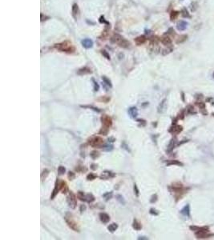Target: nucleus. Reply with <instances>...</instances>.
Masks as SVG:
<instances>
[{
	"instance_id": "1",
	"label": "nucleus",
	"mask_w": 214,
	"mask_h": 240,
	"mask_svg": "<svg viewBox=\"0 0 214 240\" xmlns=\"http://www.w3.org/2000/svg\"><path fill=\"white\" fill-rule=\"evenodd\" d=\"M55 47L57 50H60L63 52H67V53H72L75 51V48L73 46L71 45V43L69 42H63V43L55 44Z\"/></svg>"
},
{
	"instance_id": "2",
	"label": "nucleus",
	"mask_w": 214,
	"mask_h": 240,
	"mask_svg": "<svg viewBox=\"0 0 214 240\" xmlns=\"http://www.w3.org/2000/svg\"><path fill=\"white\" fill-rule=\"evenodd\" d=\"M64 219H65V221H66L67 224L68 225V227H69L71 229H72L75 231L80 232V228H79L78 223H76V222L73 219V217H72L71 214L67 213L66 215V216H65Z\"/></svg>"
},
{
	"instance_id": "3",
	"label": "nucleus",
	"mask_w": 214,
	"mask_h": 240,
	"mask_svg": "<svg viewBox=\"0 0 214 240\" xmlns=\"http://www.w3.org/2000/svg\"><path fill=\"white\" fill-rule=\"evenodd\" d=\"M88 142L90 146H92L93 147H98V148H101L104 145V140L100 136L92 137V138H90L89 139H88Z\"/></svg>"
},
{
	"instance_id": "4",
	"label": "nucleus",
	"mask_w": 214,
	"mask_h": 240,
	"mask_svg": "<svg viewBox=\"0 0 214 240\" xmlns=\"http://www.w3.org/2000/svg\"><path fill=\"white\" fill-rule=\"evenodd\" d=\"M112 41L113 43H117L120 47H124V48H127L129 47L130 43L129 42L127 41L126 39H124L122 36H120V35H114L112 36Z\"/></svg>"
},
{
	"instance_id": "5",
	"label": "nucleus",
	"mask_w": 214,
	"mask_h": 240,
	"mask_svg": "<svg viewBox=\"0 0 214 240\" xmlns=\"http://www.w3.org/2000/svg\"><path fill=\"white\" fill-rule=\"evenodd\" d=\"M67 204L68 206L72 209H75L77 205V200H76V196L73 192L69 193V195L67 198Z\"/></svg>"
},
{
	"instance_id": "6",
	"label": "nucleus",
	"mask_w": 214,
	"mask_h": 240,
	"mask_svg": "<svg viewBox=\"0 0 214 240\" xmlns=\"http://www.w3.org/2000/svg\"><path fill=\"white\" fill-rule=\"evenodd\" d=\"M101 122L103 123V126H105L107 128H110L112 125V119L111 117H109L107 114H104L101 116Z\"/></svg>"
},
{
	"instance_id": "7",
	"label": "nucleus",
	"mask_w": 214,
	"mask_h": 240,
	"mask_svg": "<svg viewBox=\"0 0 214 240\" xmlns=\"http://www.w3.org/2000/svg\"><path fill=\"white\" fill-rule=\"evenodd\" d=\"M59 191H60V181L57 179L56 182H55V188H54L53 191H52V194L51 195V199H53L57 195V194Z\"/></svg>"
},
{
	"instance_id": "8",
	"label": "nucleus",
	"mask_w": 214,
	"mask_h": 240,
	"mask_svg": "<svg viewBox=\"0 0 214 240\" xmlns=\"http://www.w3.org/2000/svg\"><path fill=\"white\" fill-rule=\"evenodd\" d=\"M208 232V231L206 229L205 230H199L198 231V232H197L196 233V235H197V237L198 238V239H205V238H209V236H212L213 235H209V234L207 233Z\"/></svg>"
},
{
	"instance_id": "9",
	"label": "nucleus",
	"mask_w": 214,
	"mask_h": 240,
	"mask_svg": "<svg viewBox=\"0 0 214 240\" xmlns=\"http://www.w3.org/2000/svg\"><path fill=\"white\" fill-rule=\"evenodd\" d=\"M115 176H116V174H115V173L112 172V171H105L101 175H100V179H109L111 178H114Z\"/></svg>"
},
{
	"instance_id": "10",
	"label": "nucleus",
	"mask_w": 214,
	"mask_h": 240,
	"mask_svg": "<svg viewBox=\"0 0 214 240\" xmlns=\"http://www.w3.org/2000/svg\"><path fill=\"white\" fill-rule=\"evenodd\" d=\"M128 114L130 115V117L132 118H136L137 115H138V110H137V108L136 106H132V107H130L128 109Z\"/></svg>"
},
{
	"instance_id": "11",
	"label": "nucleus",
	"mask_w": 214,
	"mask_h": 240,
	"mask_svg": "<svg viewBox=\"0 0 214 240\" xmlns=\"http://www.w3.org/2000/svg\"><path fill=\"white\" fill-rule=\"evenodd\" d=\"M187 27H188V23L184 21V20H181V21H180L179 23L176 24V28L180 31H185V30H186Z\"/></svg>"
},
{
	"instance_id": "12",
	"label": "nucleus",
	"mask_w": 214,
	"mask_h": 240,
	"mask_svg": "<svg viewBox=\"0 0 214 240\" xmlns=\"http://www.w3.org/2000/svg\"><path fill=\"white\" fill-rule=\"evenodd\" d=\"M100 219L103 223L106 224V223H109L110 221V216L106 213H100Z\"/></svg>"
},
{
	"instance_id": "13",
	"label": "nucleus",
	"mask_w": 214,
	"mask_h": 240,
	"mask_svg": "<svg viewBox=\"0 0 214 240\" xmlns=\"http://www.w3.org/2000/svg\"><path fill=\"white\" fill-rule=\"evenodd\" d=\"M182 130V126H179V125H175V126H172V127L169 129V132L172 133V134H178Z\"/></svg>"
},
{
	"instance_id": "14",
	"label": "nucleus",
	"mask_w": 214,
	"mask_h": 240,
	"mask_svg": "<svg viewBox=\"0 0 214 240\" xmlns=\"http://www.w3.org/2000/svg\"><path fill=\"white\" fill-rule=\"evenodd\" d=\"M82 44L85 48H91L93 46V42L90 39H85L82 41Z\"/></svg>"
},
{
	"instance_id": "15",
	"label": "nucleus",
	"mask_w": 214,
	"mask_h": 240,
	"mask_svg": "<svg viewBox=\"0 0 214 240\" xmlns=\"http://www.w3.org/2000/svg\"><path fill=\"white\" fill-rule=\"evenodd\" d=\"M60 191L63 194H66L68 191V187L65 181H60Z\"/></svg>"
},
{
	"instance_id": "16",
	"label": "nucleus",
	"mask_w": 214,
	"mask_h": 240,
	"mask_svg": "<svg viewBox=\"0 0 214 240\" xmlns=\"http://www.w3.org/2000/svg\"><path fill=\"white\" fill-rule=\"evenodd\" d=\"M160 41H161V43L165 46H169L172 44V40L170 38L168 37V36H164V37H162Z\"/></svg>"
},
{
	"instance_id": "17",
	"label": "nucleus",
	"mask_w": 214,
	"mask_h": 240,
	"mask_svg": "<svg viewBox=\"0 0 214 240\" xmlns=\"http://www.w3.org/2000/svg\"><path fill=\"white\" fill-rule=\"evenodd\" d=\"M90 73H92V70H91L90 68H88V67L81 68V69L79 70L78 72H77V74H80V75H83V74H90Z\"/></svg>"
},
{
	"instance_id": "18",
	"label": "nucleus",
	"mask_w": 214,
	"mask_h": 240,
	"mask_svg": "<svg viewBox=\"0 0 214 240\" xmlns=\"http://www.w3.org/2000/svg\"><path fill=\"white\" fill-rule=\"evenodd\" d=\"M132 227L136 230V231H140V230L142 229V225H141V223L140 222L137 221L136 219H134L133 223H132Z\"/></svg>"
},
{
	"instance_id": "19",
	"label": "nucleus",
	"mask_w": 214,
	"mask_h": 240,
	"mask_svg": "<svg viewBox=\"0 0 214 240\" xmlns=\"http://www.w3.org/2000/svg\"><path fill=\"white\" fill-rule=\"evenodd\" d=\"M145 41H146V38H145V36H143V35L139 36V37H137L136 39H135V42H136V43L137 45H141V44L144 43Z\"/></svg>"
},
{
	"instance_id": "20",
	"label": "nucleus",
	"mask_w": 214,
	"mask_h": 240,
	"mask_svg": "<svg viewBox=\"0 0 214 240\" xmlns=\"http://www.w3.org/2000/svg\"><path fill=\"white\" fill-rule=\"evenodd\" d=\"M181 214H183L185 216L189 217V215H190V209H189V205H186L182 210H181Z\"/></svg>"
},
{
	"instance_id": "21",
	"label": "nucleus",
	"mask_w": 214,
	"mask_h": 240,
	"mask_svg": "<svg viewBox=\"0 0 214 240\" xmlns=\"http://www.w3.org/2000/svg\"><path fill=\"white\" fill-rule=\"evenodd\" d=\"M117 228H118V224H117V223H112V224H110L108 227V230L110 231L111 233L115 232V231L117 230Z\"/></svg>"
},
{
	"instance_id": "22",
	"label": "nucleus",
	"mask_w": 214,
	"mask_h": 240,
	"mask_svg": "<svg viewBox=\"0 0 214 240\" xmlns=\"http://www.w3.org/2000/svg\"><path fill=\"white\" fill-rule=\"evenodd\" d=\"M79 14V7L77 4H74L73 7H72V15H73L74 18L77 17Z\"/></svg>"
},
{
	"instance_id": "23",
	"label": "nucleus",
	"mask_w": 214,
	"mask_h": 240,
	"mask_svg": "<svg viewBox=\"0 0 214 240\" xmlns=\"http://www.w3.org/2000/svg\"><path fill=\"white\" fill-rule=\"evenodd\" d=\"M95 201V197H94V195H92V194H88V195H86V200L85 202H88V203H92V202H94Z\"/></svg>"
},
{
	"instance_id": "24",
	"label": "nucleus",
	"mask_w": 214,
	"mask_h": 240,
	"mask_svg": "<svg viewBox=\"0 0 214 240\" xmlns=\"http://www.w3.org/2000/svg\"><path fill=\"white\" fill-rule=\"evenodd\" d=\"M178 15H179V12L178 11H172L171 12V14H170V19H171V20H172V21H174L175 19H177Z\"/></svg>"
},
{
	"instance_id": "25",
	"label": "nucleus",
	"mask_w": 214,
	"mask_h": 240,
	"mask_svg": "<svg viewBox=\"0 0 214 240\" xmlns=\"http://www.w3.org/2000/svg\"><path fill=\"white\" fill-rule=\"evenodd\" d=\"M165 101L166 100H163L162 102H160V104L158 106V112L159 113H162L164 110H165Z\"/></svg>"
},
{
	"instance_id": "26",
	"label": "nucleus",
	"mask_w": 214,
	"mask_h": 240,
	"mask_svg": "<svg viewBox=\"0 0 214 240\" xmlns=\"http://www.w3.org/2000/svg\"><path fill=\"white\" fill-rule=\"evenodd\" d=\"M90 156H91V158H92V159H96L99 158V157L100 156V152H99V151H92V152H91Z\"/></svg>"
},
{
	"instance_id": "27",
	"label": "nucleus",
	"mask_w": 214,
	"mask_h": 240,
	"mask_svg": "<svg viewBox=\"0 0 214 240\" xmlns=\"http://www.w3.org/2000/svg\"><path fill=\"white\" fill-rule=\"evenodd\" d=\"M77 198H78V199H80V200L85 202V200H86V195L84 192H83V191H79L78 194H77Z\"/></svg>"
},
{
	"instance_id": "28",
	"label": "nucleus",
	"mask_w": 214,
	"mask_h": 240,
	"mask_svg": "<svg viewBox=\"0 0 214 240\" xmlns=\"http://www.w3.org/2000/svg\"><path fill=\"white\" fill-rule=\"evenodd\" d=\"M97 100L99 101V102H105V103H107V102H108L109 101H110V97H108V96H101L100 98H99Z\"/></svg>"
},
{
	"instance_id": "29",
	"label": "nucleus",
	"mask_w": 214,
	"mask_h": 240,
	"mask_svg": "<svg viewBox=\"0 0 214 240\" xmlns=\"http://www.w3.org/2000/svg\"><path fill=\"white\" fill-rule=\"evenodd\" d=\"M108 130H109V128H107L105 126H103L101 128V130H100V132H99V134H103V135H107L108 133Z\"/></svg>"
},
{
	"instance_id": "30",
	"label": "nucleus",
	"mask_w": 214,
	"mask_h": 240,
	"mask_svg": "<svg viewBox=\"0 0 214 240\" xmlns=\"http://www.w3.org/2000/svg\"><path fill=\"white\" fill-rule=\"evenodd\" d=\"M102 79H103V81H104V82L106 84L107 86H108L109 87H112V82H111V81L108 79V78L105 77V76H103Z\"/></svg>"
},
{
	"instance_id": "31",
	"label": "nucleus",
	"mask_w": 214,
	"mask_h": 240,
	"mask_svg": "<svg viewBox=\"0 0 214 240\" xmlns=\"http://www.w3.org/2000/svg\"><path fill=\"white\" fill-rule=\"evenodd\" d=\"M82 108H89V109H92V110H93L94 111H96V112H101V110H100L99 108L97 107H95V106H80Z\"/></svg>"
},
{
	"instance_id": "32",
	"label": "nucleus",
	"mask_w": 214,
	"mask_h": 240,
	"mask_svg": "<svg viewBox=\"0 0 214 240\" xmlns=\"http://www.w3.org/2000/svg\"><path fill=\"white\" fill-rule=\"evenodd\" d=\"M48 174H49V171L47 170V169H45V170H44L43 172H42V174H41V180L43 181L44 179L47 178V176L48 175Z\"/></svg>"
},
{
	"instance_id": "33",
	"label": "nucleus",
	"mask_w": 214,
	"mask_h": 240,
	"mask_svg": "<svg viewBox=\"0 0 214 240\" xmlns=\"http://www.w3.org/2000/svg\"><path fill=\"white\" fill-rule=\"evenodd\" d=\"M96 178H97V175H96V174H94V173H90V174H88V176H87V179L88 180H94V179H96Z\"/></svg>"
},
{
	"instance_id": "34",
	"label": "nucleus",
	"mask_w": 214,
	"mask_h": 240,
	"mask_svg": "<svg viewBox=\"0 0 214 240\" xmlns=\"http://www.w3.org/2000/svg\"><path fill=\"white\" fill-rule=\"evenodd\" d=\"M116 199H117V200H118V201L120 202V203H121V204L125 205V200H124V197H123L122 195H116Z\"/></svg>"
},
{
	"instance_id": "35",
	"label": "nucleus",
	"mask_w": 214,
	"mask_h": 240,
	"mask_svg": "<svg viewBox=\"0 0 214 240\" xmlns=\"http://www.w3.org/2000/svg\"><path fill=\"white\" fill-rule=\"evenodd\" d=\"M168 166H170V165H179V166H182V163L178 162L177 160H172L169 163H167Z\"/></svg>"
},
{
	"instance_id": "36",
	"label": "nucleus",
	"mask_w": 214,
	"mask_h": 240,
	"mask_svg": "<svg viewBox=\"0 0 214 240\" xmlns=\"http://www.w3.org/2000/svg\"><path fill=\"white\" fill-rule=\"evenodd\" d=\"M66 172V168L64 167H63V166H59V168H58V173L60 175H63L64 173Z\"/></svg>"
},
{
	"instance_id": "37",
	"label": "nucleus",
	"mask_w": 214,
	"mask_h": 240,
	"mask_svg": "<svg viewBox=\"0 0 214 240\" xmlns=\"http://www.w3.org/2000/svg\"><path fill=\"white\" fill-rule=\"evenodd\" d=\"M187 38H188V36L187 35H181V36H180L179 37V39L177 40V42L176 43H183V42H185V40L187 39Z\"/></svg>"
},
{
	"instance_id": "38",
	"label": "nucleus",
	"mask_w": 214,
	"mask_h": 240,
	"mask_svg": "<svg viewBox=\"0 0 214 240\" xmlns=\"http://www.w3.org/2000/svg\"><path fill=\"white\" fill-rule=\"evenodd\" d=\"M174 146H175V144H174V140L172 139V140L171 142H170V143H169L168 146V151H171L172 150L173 148H174Z\"/></svg>"
},
{
	"instance_id": "39",
	"label": "nucleus",
	"mask_w": 214,
	"mask_h": 240,
	"mask_svg": "<svg viewBox=\"0 0 214 240\" xmlns=\"http://www.w3.org/2000/svg\"><path fill=\"white\" fill-rule=\"evenodd\" d=\"M68 179H70V180H73V179L76 178V175H75V173L74 172H71V171H69L68 172Z\"/></svg>"
},
{
	"instance_id": "40",
	"label": "nucleus",
	"mask_w": 214,
	"mask_h": 240,
	"mask_svg": "<svg viewBox=\"0 0 214 240\" xmlns=\"http://www.w3.org/2000/svg\"><path fill=\"white\" fill-rule=\"evenodd\" d=\"M112 149H113L112 145H105L104 147V150L106 151H112Z\"/></svg>"
},
{
	"instance_id": "41",
	"label": "nucleus",
	"mask_w": 214,
	"mask_h": 240,
	"mask_svg": "<svg viewBox=\"0 0 214 240\" xmlns=\"http://www.w3.org/2000/svg\"><path fill=\"white\" fill-rule=\"evenodd\" d=\"M92 81H93V83H94V91H98L99 89H100V86H99V84L95 81L94 79L92 80Z\"/></svg>"
},
{
	"instance_id": "42",
	"label": "nucleus",
	"mask_w": 214,
	"mask_h": 240,
	"mask_svg": "<svg viewBox=\"0 0 214 240\" xmlns=\"http://www.w3.org/2000/svg\"><path fill=\"white\" fill-rule=\"evenodd\" d=\"M181 13H182V15L184 16V17H190V15H189V12H188V11L186 9H183L182 11H181Z\"/></svg>"
},
{
	"instance_id": "43",
	"label": "nucleus",
	"mask_w": 214,
	"mask_h": 240,
	"mask_svg": "<svg viewBox=\"0 0 214 240\" xmlns=\"http://www.w3.org/2000/svg\"><path fill=\"white\" fill-rule=\"evenodd\" d=\"M134 191H135V193H136V195L137 197L139 196V195H140V191H139V189H138V187H137V185L136 184H134Z\"/></svg>"
},
{
	"instance_id": "44",
	"label": "nucleus",
	"mask_w": 214,
	"mask_h": 240,
	"mask_svg": "<svg viewBox=\"0 0 214 240\" xmlns=\"http://www.w3.org/2000/svg\"><path fill=\"white\" fill-rule=\"evenodd\" d=\"M156 200H157V195H153L152 196V198H151V199H150V203H155V202H156Z\"/></svg>"
},
{
	"instance_id": "45",
	"label": "nucleus",
	"mask_w": 214,
	"mask_h": 240,
	"mask_svg": "<svg viewBox=\"0 0 214 240\" xmlns=\"http://www.w3.org/2000/svg\"><path fill=\"white\" fill-rule=\"evenodd\" d=\"M149 212H150V214H152V215H157L159 214V213L156 211V210L153 209V208H151V209H150V211H149Z\"/></svg>"
},
{
	"instance_id": "46",
	"label": "nucleus",
	"mask_w": 214,
	"mask_h": 240,
	"mask_svg": "<svg viewBox=\"0 0 214 240\" xmlns=\"http://www.w3.org/2000/svg\"><path fill=\"white\" fill-rule=\"evenodd\" d=\"M80 213H83L84 211H86V206L85 205H81V206H80Z\"/></svg>"
},
{
	"instance_id": "47",
	"label": "nucleus",
	"mask_w": 214,
	"mask_h": 240,
	"mask_svg": "<svg viewBox=\"0 0 214 240\" xmlns=\"http://www.w3.org/2000/svg\"><path fill=\"white\" fill-rule=\"evenodd\" d=\"M102 54H104V55L105 56V57H106L107 58H108V59H110V56H109L108 54L106 53V51H105V50H102Z\"/></svg>"
},
{
	"instance_id": "48",
	"label": "nucleus",
	"mask_w": 214,
	"mask_h": 240,
	"mask_svg": "<svg viewBox=\"0 0 214 240\" xmlns=\"http://www.w3.org/2000/svg\"><path fill=\"white\" fill-rule=\"evenodd\" d=\"M137 122H139L141 124H144V126H145V124H146V121L144 120V119H137Z\"/></svg>"
},
{
	"instance_id": "49",
	"label": "nucleus",
	"mask_w": 214,
	"mask_h": 240,
	"mask_svg": "<svg viewBox=\"0 0 214 240\" xmlns=\"http://www.w3.org/2000/svg\"><path fill=\"white\" fill-rule=\"evenodd\" d=\"M91 168H92V170H96V169H97V165H96V164H92V165H91Z\"/></svg>"
},
{
	"instance_id": "50",
	"label": "nucleus",
	"mask_w": 214,
	"mask_h": 240,
	"mask_svg": "<svg viewBox=\"0 0 214 240\" xmlns=\"http://www.w3.org/2000/svg\"><path fill=\"white\" fill-rule=\"evenodd\" d=\"M114 141H116V139H115L114 138H108V142H113Z\"/></svg>"
},
{
	"instance_id": "51",
	"label": "nucleus",
	"mask_w": 214,
	"mask_h": 240,
	"mask_svg": "<svg viewBox=\"0 0 214 240\" xmlns=\"http://www.w3.org/2000/svg\"><path fill=\"white\" fill-rule=\"evenodd\" d=\"M213 78H214V73L213 74Z\"/></svg>"
}]
</instances>
